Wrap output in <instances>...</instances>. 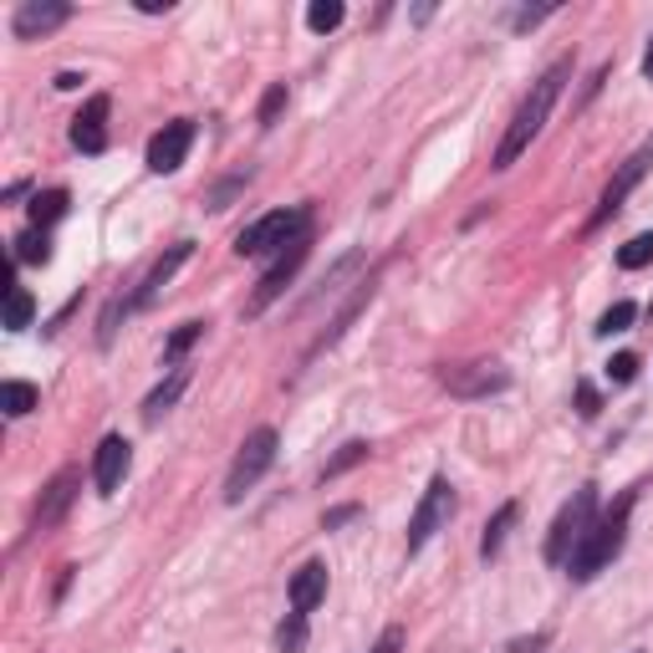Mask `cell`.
<instances>
[{"mask_svg":"<svg viewBox=\"0 0 653 653\" xmlns=\"http://www.w3.org/2000/svg\"><path fill=\"white\" fill-rule=\"evenodd\" d=\"M567 77H572V62H557V67H547L541 77L531 82V93H526V103L516 107V118H510L506 138H501V148H495V169H510V164L531 148V138L541 134V123L551 118V107H557Z\"/></svg>","mask_w":653,"mask_h":653,"instance_id":"obj_1","label":"cell"},{"mask_svg":"<svg viewBox=\"0 0 653 653\" xmlns=\"http://www.w3.org/2000/svg\"><path fill=\"white\" fill-rule=\"evenodd\" d=\"M628 516H633V491H623L613 501V510L602 520H592L587 526V536L577 541V551L567 557V572L577 577V582H592V577L608 567V561L623 551V541H628Z\"/></svg>","mask_w":653,"mask_h":653,"instance_id":"obj_2","label":"cell"},{"mask_svg":"<svg viewBox=\"0 0 653 653\" xmlns=\"http://www.w3.org/2000/svg\"><path fill=\"white\" fill-rule=\"evenodd\" d=\"M307 225H312V214L302 210V204H296V210H271L235 235V255H281L292 241L307 235Z\"/></svg>","mask_w":653,"mask_h":653,"instance_id":"obj_3","label":"cell"},{"mask_svg":"<svg viewBox=\"0 0 653 653\" xmlns=\"http://www.w3.org/2000/svg\"><path fill=\"white\" fill-rule=\"evenodd\" d=\"M276 444H281L276 429H255L251 440L241 444V454H235V465H230V475H225V501L230 506H241L245 491L276 465Z\"/></svg>","mask_w":653,"mask_h":653,"instance_id":"obj_4","label":"cell"},{"mask_svg":"<svg viewBox=\"0 0 653 653\" xmlns=\"http://www.w3.org/2000/svg\"><path fill=\"white\" fill-rule=\"evenodd\" d=\"M592 506H598V485H582V491L561 506V516L551 520V536H547V561H567L577 551V541L587 536V520H592Z\"/></svg>","mask_w":653,"mask_h":653,"instance_id":"obj_5","label":"cell"},{"mask_svg":"<svg viewBox=\"0 0 653 653\" xmlns=\"http://www.w3.org/2000/svg\"><path fill=\"white\" fill-rule=\"evenodd\" d=\"M649 169H653V138L639 148V154H628V159L618 164V173H613V179H608V189H602L598 214H592V225H587V230L608 225V220H613V214L623 210V200H628V194H633V189L643 185V173H649Z\"/></svg>","mask_w":653,"mask_h":653,"instance_id":"obj_6","label":"cell"},{"mask_svg":"<svg viewBox=\"0 0 653 653\" xmlns=\"http://www.w3.org/2000/svg\"><path fill=\"white\" fill-rule=\"evenodd\" d=\"M450 516H454V485L440 475V481H429L424 501H419V506H413V516H409V551L424 547L429 536L440 531Z\"/></svg>","mask_w":653,"mask_h":653,"instance_id":"obj_7","label":"cell"},{"mask_svg":"<svg viewBox=\"0 0 653 653\" xmlns=\"http://www.w3.org/2000/svg\"><path fill=\"white\" fill-rule=\"evenodd\" d=\"M307 251H312V235H302V241H292L286 251L276 255V261H271V271L261 276V286H255V296H251V317H261V312H266L271 302L286 292V281L296 276V266H302V261H307Z\"/></svg>","mask_w":653,"mask_h":653,"instance_id":"obj_8","label":"cell"},{"mask_svg":"<svg viewBox=\"0 0 653 653\" xmlns=\"http://www.w3.org/2000/svg\"><path fill=\"white\" fill-rule=\"evenodd\" d=\"M189 148H194V123H189V118L164 123V134H154V144H148V169H154V173H173L179 164L189 159Z\"/></svg>","mask_w":653,"mask_h":653,"instance_id":"obj_9","label":"cell"},{"mask_svg":"<svg viewBox=\"0 0 653 653\" xmlns=\"http://www.w3.org/2000/svg\"><path fill=\"white\" fill-rule=\"evenodd\" d=\"M128 465H134V450H128V440H123V434H107V440L97 444V465H93L97 495H113V491H118L123 475H128Z\"/></svg>","mask_w":653,"mask_h":653,"instance_id":"obj_10","label":"cell"},{"mask_svg":"<svg viewBox=\"0 0 653 653\" xmlns=\"http://www.w3.org/2000/svg\"><path fill=\"white\" fill-rule=\"evenodd\" d=\"M107 113H113V103L97 93V97H87V107L72 118V144H77L82 154H103L107 148Z\"/></svg>","mask_w":653,"mask_h":653,"instance_id":"obj_11","label":"cell"},{"mask_svg":"<svg viewBox=\"0 0 653 653\" xmlns=\"http://www.w3.org/2000/svg\"><path fill=\"white\" fill-rule=\"evenodd\" d=\"M77 485H82L77 470H62V475L46 485V495H41V506H36V516H31V526H36V531H52L56 520L72 510V501H77Z\"/></svg>","mask_w":653,"mask_h":653,"instance_id":"obj_12","label":"cell"},{"mask_svg":"<svg viewBox=\"0 0 653 653\" xmlns=\"http://www.w3.org/2000/svg\"><path fill=\"white\" fill-rule=\"evenodd\" d=\"M72 15V6H41V0H27V6H21V11H15V21H11V31L21 41H31V36H46V31H56L62 27V21H67Z\"/></svg>","mask_w":653,"mask_h":653,"instance_id":"obj_13","label":"cell"},{"mask_svg":"<svg viewBox=\"0 0 653 653\" xmlns=\"http://www.w3.org/2000/svg\"><path fill=\"white\" fill-rule=\"evenodd\" d=\"M189 255H194V245H189V241L169 245V255H164L159 266L148 271V281H144V286H138V296H134V307H154V302H159V296H164V286H169V276H173V271H179V266H185Z\"/></svg>","mask_w":653,"mask_h":653,"instance_id":"obj_14","label":"cell"},{"mask_svg":"<svg viewBox=\"0 0 653 653\" xmlns=\"http://www.w3.org/2000/svg\"><path fill=\"white\" fill-rule=\"evenodd\" d=\"M322 598H327V567H322V561H307V567L292 577V613H312Z\"/></svg>","mask_w":653,"mask_h":653,"instance_id":"obj_15","label":"cell"},{"mask_svg":"<svg viewBox=\"0 0 653 653\" xmlns=\"http://www.w3.org/2000/svg\"><path fill=\"white\" fill-rule=\"evenodd\" d=\"M67 189H46V194H36V200L27 204V214H31V225L36 230H46V225H56L62 214H67Z\"/></svg>","mask_w":653,"mask_h":653,"instance_id":"obj_16","label":"cell"},{"mask_svg":"<svg viewBox=\"0 0 653 653\" xmlns=\"http://www.w3.org/2000/svg\"><path fill=\"white\" fill-rule=\"evenodd\" d=\"M185 383H189V373H185V368H173V373H169V383H159L154 393H148V403H144V419H148V424L169 413V403L179 399V393H185Z\"/></svg>","mask_w":653,"mask_h":653,"instance_id":"obj_17","label":"cell"},{"mask_svg":"<svg viewBox=\"0 0 653 653\" xmlns=\"http://www.w3.org/2000/svg\"><path fill=\"white\" fill-rule=\"evenodd\" d=\"M516 516H520L516 501H506V506L495 510V520L485 526V536H481V557H495V551H501V541H506V531L516 526Z\"/></svg>","mask_w":653,"mask_h":653,"instance_id":"obj_18","label":"cell"},{"mask_svg":"<svg viewBox=\"0 0 653 653\" xmlns=\"http://www.w3.org/2000/svg\"><path fill=\"white\" fill-rule=\"evenodd\" d=\"M200 337H204V322H185V327H173V337L164 343V362H169V368H179V358H185V352L200 343Z\"/></svg>","mask_w":653,"mask_h":653,"instance_id":"obj_19","label":"cell"},{"mask_svg":"<svg viewBox=\"0 0 653 653\" xmlns=\"http://www.w3.org/2000/svg\"><path fill=\"white\" fill-rule=\"evenodd\" d=\"M15 261H21V266H46V261H52V241H46V230L21 235V241H15Z\"/></svg>","mask_w":653,"mask_h":653,"instance_id":"obj_20","label":"cell"},{"mask_svg":"<svg viewBox=\"0 0 653 653\" xmlns=\"http://www.w3.org/2000/svg\"><path fill=\"white\" fill-rule=\"evenodd\" d=\"M0 409L11 413V419H27V413L36 409V388L31 383H6L0 388Z\"/></svg>","mask_w":653,"mask_h":653,"instance_id":"obj_21","label":"cell"},{"mask_svg":"<svg viewBox=\"0 0 653 653\" xmlns=\"http://www.w3.org/2000/svg\"><path fill=\"white\" fill-rule=\"evenodd\" d=\"M276 649L281 653H302V649H307V613H286V623L276 628Z\"/></svg>","mask_w":653,"mask_h":653,"instance_id":"obj_22","label":"cell"},{"mask_svg":"<svg viewBox=\"0 0 653 653\" xmlns=\"http://www.w3.org/2000/svg\"><path fill=\"white\" fill-rule=\"evenodd\" d=\"M31 312H36V302H31V292H21V286H11V292H6V327H11V333H21V327H31Z\"/></svg>","mask_w":653,"mask_h":653,"instance_id":"obj_23","label":"cell"},{"mask_svg":"<svg viewBox=\"0 0 653 653\" xmlns=\"http://www.w3.org/2000/svg\"><path fill=\"white\" fill-rule=\"evenodd\" d=\"M653 261V230H643V235H633V241L618 251V266L623 271H643Z\"/></svg>","mask_w":653,"mask_h":653,"instance_id":"obj_24","label":"cell"},{"mask_svg":"<svg viewBox=\"0 0 653 653\" xmlns=\"http://www.w3.org/2000/svg\"><path fill=\"white\" fill-rule=\"evenodd\" d=\"M633 317H639V307H633V302H613V307L602 312V322H598V337L628 333V327H633Z\"/></svg>","mask_w":653,"mask_h":653,"instance_id":"obj_25","label":"cell"},{"mask_svg":"<svg viewBox=\"0 0 653 653\" xmlns=\"http://www.w3.org/2000/svg\"><path fill=\"white\" fill-rule=\"evenodd\" d=\"M307 27L317 31V36H327V31H337V27H343V6H337V0H317V6H312V11H307Z\"/></svg>","mask_w":653,"mask_h":653,"instance_id":"obj_26","label":"cell"},{"mask_svg":"<svg viewBox=\"0 0 653 653\" xmlns=\"http://www.w3.org/2000/svg\"><path fill=\"white\" fill-rule=\"evenodd\" d=\"M368 460V444H343V454L337 460H327V481L333 475H343V470H352V465H362Z\"/></svg>","mask_w":653,"mask_h":653,"instance_id":"obj_27","label":"cell"},{"mask_svg":"<svg viewBox=\"0 0 653 653\" xmlns=\"http://www.w3.org/2000/svg\"><path fill=\"white\" fill-rule=\"evenodd\" d=\"M608 378H613V383H633V378H639V358H633V352H618V358L608 362Z\"/></svg>","mask_w":653,"mask_h":653,"instance_id":"obj_28","label":"cell"},{"mask_svg":"<svg viewBox=\"0 0 653 653\" xmlns=\"http://www.w3.org/2000/svg\"><path fill=\"white\" fill-rule=\"evenodd\" d=\"M598 409H602L598 388H592V383H577V413H582V419H598Z\"/></svg>","mask_w":653,"mask_h":653,"instance_id":"obj_29","label":"cell"},{"mask_svg":"<svg viewBox=\"0 0 653 653\" xmlns=\"http://www.w3.org/2000/svg\"><path fill=\"white\" fill-rule=\"evenodd\" d=\"M281 107H286V87H271V93L261 97V123H276Z\"/></svg>","mask_w":653,"mask_h":653,"instance_id":"obj_30","label":"cell"},{"mask_svg":"<svg viewBox=\"0 0 653 653\" xmlns=\"http://www.w3.org/2000/svg\"><path fill=\"white\" fill-rule=\"evenodd\" d=\"M399 649H403V628H388L383 639L373 643V653H399Z\"/></svg>","mask_w":653,"mask_h":653,"instance_id":"obj_31","label":"cell"},{"mask_svg":"<svg viewBox=\"0 0 653 653\" xmlns=\"http://www.w3.org/2000/svg\"><path fill=\"white\" fill-rule=\"evenodd\" d=\"M358 516V506H337V510H327V531H333V526H343V520H352Z\"/></svg>","mask_w":653,"mask_h":653,"instance_id":"obj_32","label":"cell"},{"mask_svg":"<svg viewBox=\"0 0 653 653\" xmlns=\"http://www.w3.org/2000/svg\"><path fill=\"white\" fill-rule=\"evenodd\" d=\"M56 87H62V93H72V87H82V77H77V72H62V77H56Z\"/></svg>","mask_w":653,"mask_h":653,"instance_id":"obj_33","label":"cell"},{"mask_svg":"<svg viewBox=\"0 0 653 653\" xmlns=\"http://www.w3.org/2000/svg\"><path fill=\"white\" fill-rule=\"evenodd\" d=\"M643 77L653 82V41H649V52H643Z\"/></svg>","mask_w":653,"mask_h":653,"instance_id":"obj_34","label":"cell"}]
</instances>
